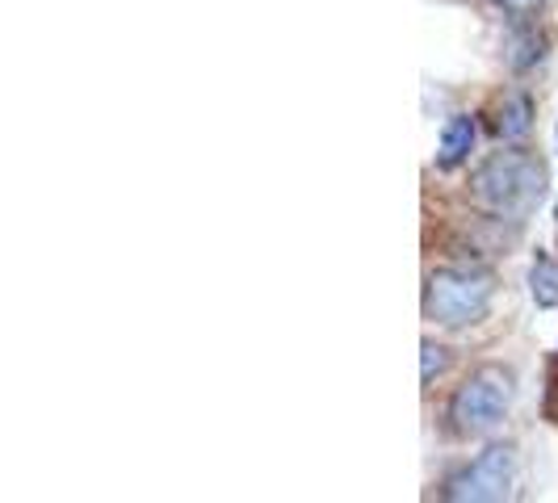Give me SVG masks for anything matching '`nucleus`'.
<instances>
[{
    "label": "nucleus",
    "mask_w": 558,
    "mask_h": 503,
    "mask_svg": "<svg viewBox=\"0 0 558 503\" xmlns=\"http://www.w3.org/2000/svg\"><path fill=\"white\" fill-rule=\"evenodd\" d=\"M555 147H558V131H555Z\"/></svg>",
    "instance_id": "obj_10"
},
{
    "label": "nucleus",
    "mask_w": 558,
    "mask_h": 503,
    "mask_svg": "<svg viewBox=\"0 0 558 503\" xmlns=\"http://www.w3.org/2000/svg\"><path fill=\"white\" fill-rule=\"evenodd\" d=\"M446 361H449L446 348H437V344H424V387H428V382H433V378L446 369Z\"/></svg>",
    "instance_id": "obj_8"
},
{
    "label": "nucleus",
    "mask_w": 558,
    "mask_h": 503,
    "mask_svg": "<svg viewBox=\"0 0 558 503\" xmlns=\"http://www.w3.org/2000/svg\"><path fill=\"white\" fill-rule=\"evenodd\" d=\"M471 147H475V118H466V113H453L446 122V131H441V151H437V168H458L466 156H471Z\"/></svg>",
    "instance_id": "obj_6"
},
{
    "label": "nucleus",
    "mask_w": 558,
    "mask_h": 503,
    "mask_svg": "<svg viewBox=\"0 0 558 503\" xmlns=\"http://www.w3.org/2000/svg\"><path fill=\"white\" fill-rule=\"evenodd\" d=\"M508 403H512V369L483 365L458 387L453 403H449V424L458 437H478L500 424Z\"/></svg>",
    "instance_id": "obj_3"
},
{
    "label": "nucleus",
    "mask_w": 558,
    "mask_h": 503,
    "mask_svg": "<svg viewBox=\"0 0 558 503\" xmlns=\"http://www.w3.org/2000/svg\"><path fill=\"white\" fill-rule=\"evenodd\" d=\"M496 4H500V9H504V13H508V17H517V22H525V17H533V13H537V9L546 4V0H496Z\"/></svg>",
    "instance_id": "obj_9"
},
{
    "label": "nucleus",
    "mask_w": 558,
    "mask_h": 503,
    "mask_svg": "<svg viewBox=\"0 0 558 503\" xmlns=\"http://www.w3.org/2000/svg\"><path fill=\"white\" fill-rule=\"evenodd\" d=\"M512 475H517V453L512 449L508 445L483 449L466 470H458L446 482V500H471V503L504 500L512 491Z\"/></svg>",
    "instance_id": "obj_4"
},
{
    "label": "nucleus",
    "mask_w": 558,
    "mask_h": 503,
    "mask_svg": "<svg viewBox=\"0 0 558 503\" xmlns=\"http://www.w3.org/2000/svg\"><path fill=\"white\" fill-rule=\"evenodd\" d=\"M496 294V278L487 269H437L424 285V319L441 328H466L478 323Z\"/></svg>",
    "instance_id": "obj_2"
},
{
    "label": "nucleus",
    "mask_w": 558,
    "mask_h": 503,
    "mask_svg": "<svg viewBox=\"0 0 558 503\" xmlns=\"http://www.w3.org/2000/svg\"><path fill=\"white\" fill-rule=\"evenodd\" d=\"M533 131V101L525 93H504V101L496 106V135L504 143L525 139Z\"/></svg>",
    "instance_id": "obj_5"
},
{
    "label": "nucleus",
    "mask_w": 558,
    "mask_h": 503,
    "mask_svg": "<svg viewBox=\"0 0 558 503\" xmlns=\"http://www.w3.org/2000/svg\"><path fill=\"white\" fill-rule=\"evenodd\" d=\"M530 294H533V303H537L542 310L558 307V265L546 256V252H537V256H533Z\"/></svg>",
    "instance_id": "obj_7"
},
{
    "label": "nucleus",
    "mask_w": 558,
    "mask_h": 503,
    "mask_svg": "<svg viewBox=\"0 0 558 503\" xmlns=\"http://www.w3.org/2000/svg\"><path fill=\"white\" fill-rule=\"evenodd\" d=\"M546 194V164L530 151H496L475 172V201L483 210L521 223Z\"/></svg>",
    "instance_id": "obj_1"
}]
</instances>
